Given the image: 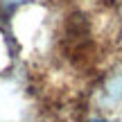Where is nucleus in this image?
<instances>
[{
	"mask_svg": "<svg viewBox=\"0 0 122 122\" xmlns=\"http://www.w3.org/2000/svg\"><path fill=\"white\" fill-rule=\"evenodd\" d=\"M93 122H106V120H93Z\"/></svg>",
	"mask_w": 122,
	"mask_h": 122,
	"instance_id": "obj_1",
	"label": "nucleus"
}]
</instances>
